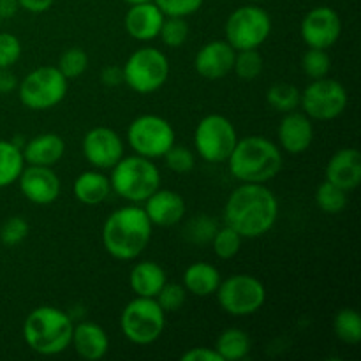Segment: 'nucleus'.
Wrapping results in <instances>:
<instances>
[{"instance_id": "473e14b6", "label": "nucleus", "mask_w": 361, "mask_h": 361, "mask_svg": "<svg viewBox=\"0 0 361 361\" xmlns=\"http://www.w3.org/2000/svg\"><path fill=\"white\" fill-rule=\"evenodd\" d=\"M212 245H214L215 256L221 257V259H231L236 254L240 252V247H242V236L235 231L229 226L217 229L212 238Z\"/></svg>"}, {"instance_id": "4468645a", "label": "nucleus", "mask_w": 361, "mask_h": 361, "mask_svg": "<svg viewBox=\"0 0 361 361\" xmlns=\"http://www.w3.org/2000/svg\"><path fill=\"white\" fill-rule=\"evenodd\" d=\"M300 32H302L303 42L309 48L328 49L341 37V18L331 7H314L303 18Z\"/></svg>"}, {"instance_id": "9d476101", "label": "nucleus", "mask_w": 361, "mask_h": 361, "mask_svg": "<svg viewBox=\"0 0 361 361\" xmlns=\"http://www.w3.org/2000/svg\"><path fill=\"white\" fill-rule=\"evenodd\" d=\"M215 295L222 310L236 317L257 312L267 302V289L263 282L247 274L231 275L226 281H221Z\"/></svg>"}, {"instance_id": "f704fd0d", "label": "nucleus", "mask_w": 361, "mask_h": 361, "mask_svg": "<svg viewBox=\"0 0 361 361\" xmlns=\"http://www.w3.org/2000/svg\"><path fill=\"white\" fill-rule=\"evenodd\" d=\"M331 59L326 53V49H317L309 48V51L303 55L302 59V69L310 80H321L326 78L330 73Z\"/></svg>"}, {"instance_id": "f257e3e1", "label": "nucleus", "mask_w": 361, "mask_h": 361, "mask_svg": "<svg viewBox=\"0 0 361 361\" xmlns=\"http://www.w3.org/2000/svg\"><path fill=\"white\" fill-rule=\"evenodd\" d=\"M279 203L264 183H242L229 194L224 207L226 226L242 238H259L275 226Z\"/></svg>"}, {"instance_id": "09e8293b", "label": "nucleus", "mask_w": 361, "mask_h": 361, "mask_svg": "<svg viewBox=\"0 0 361 361\" xmlns=\"http://www.w3.org/2000/svg\"><path fill=\"white\" fill-rule=\"evenodd\" d=\"M123 2H127V4H130V6H133V4H141V2H152V0H123Z\"/></svg>"}, {"instance_id": "aec40b11", "label": "nucleus", "mask_w": 361, "mask_h": 361, "mask_svg": "<svg viewBox=\"0 0 361 361\" xmlns=\"http://www.w3.org/2000/svg\"><path fill=\"white\" fill-rule=\"evenodd\" d=\"M164 18L166 16L155 6L154 0L133 4L126 14V30L136 41H152V39L159 37Z\"/></svg>"}, {"instance_id": "20e7f679", "label": "nucleus", "mask_w": 361, "mask_h": 361, "mask_svg": "<svg viewBox=\"0 0 361 361\" xmlns=\"http://www.w3.org/2000/svg\"><path fill=\"white\" fill-rule=\"evenodd\" d=\"M73 317L56 307L42 305L32 310L23 323V338L28 348L42 356L66 351L73 338Z\"/></svg>"}, {"instance_id": "4c0bfd02", "label": "nucleus", "mask_w": 361, "mask_h": 361, "mask_svg": "<svg viewBox=\"0 0 361 361\" xmlns=\"http://www.w3.org/2000/svg\"><path fill=\"white\" fill-rule=\"evenodd\" d=\"M187 298V289L180 284H168L166 282L162 286L161 291L157 293L155 300L161 305V309L164 312H175V310L182 309L183 303H185Z\"/></svg>"}, {"instance_id": "dca6fc26", "label": "nucleus", "mask_w": 361, "mask_h": 361, "mask_svg": "<svg viewBox=\"0 0 361 361\" xmlns=\"http://www.w3.org/2000/svg\"><path fill=\"white\" fill-rule=\"evenodd\" d=\"M23 196L34 204H51L60 196V180L49 166H30L23 168L20 178Z\"/></svg>"}, {"instance_id": "c9c22d12", "label": "nucleus", "mask_w": 361, "mask_h": 361, "mask_svg": "<svg viewBox=\"0 0 361 361\" xmlns=\"http://www.w3.org/2000/svg\"><path fill=\"white\" fill-rule=\"evenodd\" d=\"M159 37L169 48H180L187 41V37H189V23L185 21V18H164Z\"/></svg>"}, {"instance_id": "a878e982", "label": "nucleus", "mask_w": 361, "mask_h": 361, "mask_svg": "<svg viewBox=\"0 0 361 361\" xmlns=\"http://www.w3.org/2000/svg\"><path fill=\"white\" fill-rule=\"evenodd\" d=\"M221 274L214 264L200 263L190 264L183 274V288L196 296L215 295L221 286Z\"/></svg>"}, {"instance_id": "58836bf2", "label": "nucleus", "mask_w": 361, "mask_h": 361, "mask_svg": "<svg viewBox=\"0 0 361 361\" xmlns=\"http://www.w3.org/2000/svg\"><path fill=\"white\" fill-rule=\"evenodd\" d=\"M164 161L166 166L175 173H189L192 171L194 164H196L192 152L183 145H173L164 154Z\"/></svg>"}, {"instance_id": "c85d7f7f", "label": "nucleus", "mask_w": 361, "mask_h": 361, "mask_svg": "<svg viewBox=\"0 0 361 361\" xmlns=\"http://www.w3.org/2000/svg\"><path fill=\"white\" fill-rule=\"evenodd\" d=\"M334 331L344 344L356 345L361 341V317L355 309H342L334 319Z\"/></svg>"}, {"instance_id": "9b49d317", "label": "nucleus", "mask_w": 361, "mask_h": 361, "mask_svg": "<svg viewBox=\"0 0 361 361\" xmlns=\"http://www.w3.org/2000/svg\"><path fill=\"white\" fill-rule=\"evenodd\" d=\"M271 32L270 14L259 6H242L226 21V41L236 49H257Z\"/></svg>"}, {"instance_id": "37998d69", "label": "nucleus", "mask_w": 361, "mask_h": 361, "mask_svg": "<svg viewBox=\"0 0 361 361\" xmlns=\"http://www.w3.org/2000/svg\"><path fill=\"white\" fill-rule=\"evenodd\" d=\"M182 361H222V358L215 349L194 348L190 351L183 353Z\"/></svg>"}, {"instance_id": "b1692460", "label": "nucleus", "mask_w": 361, "mask_h": 361, "mask_svg": "<svg viewBox=\"0 0 361 361\" xmlns=\"http://www.w3.org/2000/svg\"><path fill=\"white\" fill-rule=\"evenodd\" d=\"M168 282L164 268L154 261H141L130 270L129 284L136 296L143 298H155L162 286Z\"/></svg>"}, {"instance_id": "79ce46f5", "label": "nucleus", "mask_w": 361, "mask_h": 361, "mask_svg": "<svg viewBox=\"0 0 361 361\" xmlns=\"http://www.w3.org/2000/svg\"><path fill=\"white\" fill-rule=\"evenodd\" d=\"M217 224L212 217H207V215H200V217L192 219L189 226H187V235H190V240L196 243H204L212 242L215 231H217Z\"/></svg>"}, {"instance_id": "a211bd4d", "label": "nucleus", "mask_w": 361, "mask_h": 361, "mask_svg": "<svg viewBox=\"0 0 361 361\" xmlns=\"http://www.w3.org/2000/svg\"><path fill=\"white\" fill-rule=\"evenodd\" d=\"M145 214L148 215L154 226L171 228L178 224L185 215V201L178 192L159 187L147 201H145Z\"/></svg>"}, {"instance_id": "f3484780", "label": "nucleus", "mask_w": 361, "mask_h": 361, "mask_svg": "<svg viewBox=\"0 0 361 361\" xmlns=\"http://www.w3.org/2000/svg\"><path fill=\"white\" fill-rule=\"evenodd\" d=\"M235 55L236 49L228 41H212L196 53L194 67L204 80H221L233 71Z\"/></svg>"}, {"instance_id": "cd10ccee", "label": "nucleus", "mask_w": 361, "mask_h": 361, "mask_svg": "<svg viewBox=\"0 0 361 361\" xmlns=\"http://www.w3.org/2000/svg\"><path fill=\"white\" fill-rule=\"evenodd\" d=\"M25 168L23 154L11 141L0 140V189L18 182Z\"/></svg>"}, {"instance_id": "6ab92c4d", "label": "nucleus", "mask_w": 361, "mask_h": 361, "mask_svg": "<svg viewBox=\"0 0 361 361\" xmlns=\"http://www.w3.org/2000/svg\"><path fill=\"white\" fill-rule=\"evenodd\" d=\"M314 127L305 113L289 111L279 126V143L288 154L300 155L312 145Z\"/></svg>"}, {"instance_id": "39448f33", "label": "nucleus", "mask_w": 361, "mask_h": 361, "mask_svg": "<svg viewBox=\"0 0 361 361\" xmlns=\"http://www.w3.org/2000/svg\"><path fill=\"white\" fill-rule=\"evenodd\" d=\"M111 190L130 203H145L161 187V173L152 159L141 155L122 157L111 168Z\"/></svg>"}, {"instance_id": "f8f14e48", "label": "nucleus", "mask_w": 361, "mask_h": 361, "mask_svg": "<svg viewBox=\"0 0 361 361\" xmlns=\"http://www.w3.org/2000/svg\"><path fill=\"white\" fill-rule=\"evenodd\" d=\"M127 140L137 155L147 159L164 157L175 145V130L171 123L159 115H141L130 122Z\"/></svg>"}, {"instance_id": "412c9836", "label": "nucleus", "mask_w": 361, "mask_h": 361, "mask_svg": "<svg viewBox=\"0 0 361 361\" xmlns=\"http://www.w3.org/2000/svg\"><path fill=\"white\" fill-rule=\"evenodd\" d=\"M326 180L344 190H355L361 182V154L356 148L335 152L326 166Z\"/></svg>"}, {"instance_id": "7c9ffc66", "label": "nucleus", "mask_w": 361, "mask_h": 361, "mask_svg": "<svg viewBox=\"0 0 361 361\" xmlns=\"http://www.w3.org/2000/svg\"><path fill=\"white\" fill-rule=\"evenodd\" d=\"M316 203L326 214H341L348 207V190L331 182H323L316 190Z\"/></svg>"}, {"instance_id": "bb28decb", "label": "nucleus", "mask_w": 361, "mask_h": 361, "mask_svg": "<svg viewBox=\"0 0 361 361\" xmlns=\"http://www.w3.org/2000/svg\"><path fill=\"white\" fill-rule=\"evenodd\" d=\"M214 349L219 353L222 361H240L249 355L250 338L240 328H228L219 335Z\"/></svg>"}, {"instance_id": "49530a36", "label": "nucleus", "mask_w": 361, "mask_h": 361, "mask_svg": "<svg viewBox=\"0 0 361 361\" xmlns=\"http://www.w3.org/2000/svg\"><path fill=\"white\" fill-rule=\"evenodd\" d=\"M18 87V81L14 74H11L7 69H0V94L14 90Z\"/></svg>"}, {"instance_id": "ea45409f", "label": "nucleus", "mask_w": 361, "mask_h": 361, "mask_svg": "<svg viewBox=\"0 0 361 361\" xmlns=\"http://www.w3.org/2000/svg\"><path fill=\"white\" fill-rule=\"evenodd\" d=\"M154 2L166 18H187L200 11L204 0H154Z\"/></svg>"}, {"instance_id": "c03bdc74", "label": "nucleus", "mask_w": 361, "mask_h": 361, "mask_svg": "<svg viewBox=\"0 0 361 361\" xmlns=\"http://www.w3.org/2000/svg\"><path fill=\"white\" fill-rule=\"evenodd\" d=\"M101 81L106 87H118L123 83V73L122 67L118 66H108L101 71Z\"/></svg>"}, {"instance_id": "a19ab883", "label": "nucleus", "mask_w": 361, "mask_h": 361, "mask_svg": "<svg viewBox=\"0 0 361 361\" xmlns=\"http://www.w3.org/2000/svg\"><path fill=\"white\" fill-rule=\"evenodd\" d=\"M21 42L9 32H0V69H9L20 60Z\"/></svg>"}, {"instance_id": "72a5a7b5", "label": "nucleus", "mask_w": 361, "mask_h": 361, "mask_svg": "<svg viewBox=\"0 0 361 361\" xmlns=\"http://www.w3.org/2000/svg\"><path fill=\"white\" fill-rule=\"evenodd\" d=\"M59 71L67 78V80H74L80 78L81 74L87 71L88 67V55L85 49L81 48H69L60 55L59 59Z\"/></svg>"}, {"instance_id": "f03ea898", "label": "nucleus", "mask_w": 361, "mask_h": 361, "mask_svg": "<svg viewBox=\"0 0 361 361\" xmlns=\"http://www.w3.org/2000/svg\"><path fill=\"white\" fill-rule=\"evenodd\" d=\"M148 215L140 207L115 210L102 226V245L106 252L120 261H133L147 249L152 238Z\"/></svg>"}, {"instance_id": "393cba45", "label": "nucleus", "mask_w": 361, "mask_h": 361, "mask_svg": "<svg viewBox=\"0 0 361 361\" xmlns=\"http://www.w3.org/2000/svg\"><path fill=\"white\" fill-rule=\"evenodd\" d=\"M73 192L80 203L95 207L101 204L111 192V183L106 175L99 171H85L74 180Z\"/></svg>"}, {"instance_id": "2eb2a0df", "label": "nucleus", "mask_w": 361, "mask_h": 361, "mask_svg": "<svg viewBox=\"0 0 361 361\" xmlns=\"http://www.w3.org/2000/svg\"><path fill=\"white\" fill-rule=\"evenodd\" d=\"M83 154L94 168L111 169L123 157V141L109 127H94L83 137Z\"/></svg>"}, {"instance_id": "c756f323", "label": "nucleus", "mask_w": 361, "mask_h": 361, "mask_svg": "<svg viewBox=\"0 0 361 361\" xmlns=\"http://www.w3.org/2000/svg\"><path fill=\"white\" fill-rule=\"evenodd\" d=\"M300 95H302V92L295 85L277 83L268 88L267 101L277 111L289 113L296 111V108L300 106Z\"/></svg>"}, {"instance_id": "ddd939ff", "label": "nucleus", "mask_w": 361, "mask_h": 361, "mask_svg": "<svg viewBox=\"0 0 361 361\" xmlns=\"http://www.w3.org/2000/svg\"><path fill=\"white\" fill-rule=\"evenodd\" d=\"M348 90L337 80H312L300 95V106L310 120L328 122L344 113L348 108Z\"/></svg>"}, {"instance_id": "2f4dec72", "label": "nucleus", "mask_w": 361, "mask_h": 361, "mask_svg": "<svg viewBox=\"0 0 361 361\" xmlns=\"http://www.w3.org/2000/svg\"><path fill=\"white\" fill-rule=\"evenodd\" d=\"M263 55L257 49H242V51H236L233 71H235L240 80L254 81L263 73Z\"/></svg>"}, {"instance_id": "1a4fd4ad", "label": "nucleus", "mask_w": 361, "mask_h": 361, "mask_svg": "<svg viewBox=\"0 0 361 361\" xmlns=\"http://www.w3.org/2000/svg\"><path fill=\"white\" fill-rule=\"evenodd\" d=\"M236 143L238 134L231 120L215 113L201 118L194 133V147L197 154L212 164L228 161Z\"/></svg>"}, {"instance_id": "5701e85b", "label": "nucleus", "mask_w": 361, "mask_h": 361, "mask_svg": "<svg viewBox=\"0 0 361 361\" xmlns=\"http://www.w3.org/2000/svg\"><path fill=\"white\" fill-rule=\"evenodd\" d=\"M23 161L30 166H49L60 161L66 154V141L55 133L39 134L27 141L21 150Z\"/></svg>"}, {"instance_id": "4be33fe9", "label": "nucleus", "mask_w": 361, "mask_h": 361, "mask_svg": "<svg viewBox=\"0 0 361 361\" xmlns=\"http://www.w3.org/2000/svg\"><path fill=\"white\" fill-rule=\"evenodd\" d=\"M71 345L74 351L87 361H97L106 356L109 349V338L99 324L90 321H81L73 328Z\"/></svg>"}, {"instance_id": "6e6552de", "label": "nucleus", "mask_w": 361, "mask_h": 361, "mask_svg": "<svg viewBox=\"0 0 361 361\" xmlns=\"http://www.w3.org/2000/svg\"><path fill=\"white\" fill-rule=\"evenodd\" d=\"M123 81L137 94L157 92L168 81L169 60L157 48H141L122 67Z\"/></svg>"}, {"instance_id": "0eeeda50", "label": "nucleus", "mask_w": 361, "mask_h": 361, "mask_svg": "<svg viewBox=\"0 0 361 361\" xmlns=\"http://www.w3.org/2000/svg\"><path fill=\"white\" fill-rule=\"evenodd\" d=\"M67 78L59 67L42 66L28 73L18 87L20 101L34 111H46L55 108L67 95Z\"/></svg>"}, {"instance_id": "423d86ee", "label": "nucleus", "mask_w": 361, "mask_h": 361, "mask_svg": "<svg viewBox=\"0 0 361 361\" xmlns=\"http://www.w3.org/2000/svg\"><path fill=\"white\" fill-rule=\"evenodd\" d=\"M166 326V312L155 298L136 296L122 310L120 328L126 338L133 344H154Z\"/></svg>"}, {"instance_id": "8fccbe9b", "label": "nucleus", "mask_w": 361, "mask_h": 361, "mask_svg": "<svg viewBox=\"0 0 361 361\" xmlns=\"http://www.w3.org/2000/svg\"><path fill=\"white\" fill-rule=\"evenodd\" d=\"M249 2H263V0H249Z\"/></svg>"}, {"instance_id": "7ed1b4c3", "label": "nucleus", "mask_w": 361, "mask_h": 361, "mask_svg": "<svg viewBox=\"0 0 361 361\" xmlns=\"http://www.w3.org/2000/svg\"><path fill=\"white\" fill-rule=\"evenodd\" d=\"M229 171L242 183H267L282 168V152L274 141L261 136L238 140L226 161Z\"/></svg>"}, {"instance_id": "a18cd8bd", "label": "nucleus", "mask_w": 361, "mask_h": 361, "mask_svg": "<svg viewBox=\"0 0 361 361\" xmlns=\"http://www.w3.org/2000/svg\"><path fill=\"white\" fill-rule=\"evenodd\" d=\"M53 2L55 0H18V6L32 14H41L46 13L53 6Z\"/></svg>"}, {"instance_id": "de8ad7c7", "label": "nucleus", "mask_w": 361, "mask_h": 361, "mask_svg": "<svg viewBox=\"0 0 361 361\" xmlns=\"http://www.w3.org/2000/svg\"><path fill=\"white\" fill-rule=\"evenodd\" d=\"M18 9H20L18 0H0V16L2 18L14 16Z\"/></svg>"}, {"instance_id": "e433bc0d", "label": "nucleus", "mask_w": 361, "mask_h": 361, "mask_svg": "<svg viewBox=\"0 0 361 361\" xmlns=\"http://www.w3.org/2000/svg\"><path fill=\"white\" fill-rule=\"evenodd\" d=\"M28 222L23 217H9L0 228V242L6 247H16L28 236Z\"/></svg>"}]
</instances>
